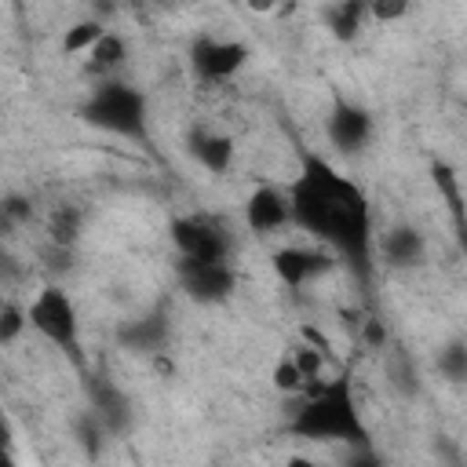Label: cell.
Returning <instances> with one entry per match:
<instances>
[{"mask_svg": "<svg viewBox=\"0 0 467 467\" xmlns=\"http://www.w3.org/2000/svg\"><path fill=\"white\" fill-rule=\"evenodd\" d=\"M288 201H292V226H299L317 244L336 252L354 270L361 288H368L376 270L368 193L317 150H299V171L288 182Z\"/></svg>", "mask_w": 467, "mask_h": 467, "instance_id": "obj_1", "label": "cell"}, {"mask_svg": "<svg viewBox=\"0 0 467 467\" xmlns=\"http://www.w3.org/2000/svg\"><path fill=\"white\" fill-rule=\"evenodd\" d=\"M288 434L325 445H368V423L361 416L354 383L347 372L314 379L288 416Z\"/></svg>", "mask_w": 467, "mask_h": 467, "instance_id": "obj_2", "label": "cell"}, {"mask_svg": "<svg viewBox=\"0 0 467 467\" xmlns=\"http://www.w3.org/2000/svg\"><path fill=\"white\" fill-rule=\"evenodd\" d=\"M77 113L88 128L102 135L128 139V142H150V102L135 84L120 77L95 80Z\"/></svg>", "mask_w": 467, "mask_h": 467, "instance_id": "obj_3", "label": "cell"}, {"mask_svg": "<svg viewBox=\"0 0 467 467\" xmlns=\"http://www.w3.org/2000/svg\"><path fill=\"white\" fill-rule=\"evenodd\" d=\"M29 328L47 339L58 354H66L77 368H84V354H80V314L73 296L62 285H40L29 299Z\"/></svg>", "mask_w": 467, "mask_h": 467, "instance_id": "obj_4", "label": "cell"}, {"mask_svg": "<svg viewBox=\"0 0 467 467\" xmlns=\"http://www.w3.org/2000/svg\"><path fill=\"white\" fill-rule=\"evenodd\" d=\"M252 58V47L244 40H234V36H197L190 44V69L197 80L204 84H223L230 77H237Z\"/></svg>", "mask_w": 467, "mask_h": 467, "instance_id": "obj_5", "label": "cell"}, {"mask_svg": "<svg viewBox=\"0 0 467 467\" xmlns=\"http://www.w3.org/2000/svg\"><path fill=\"white\" fill-rule=\"evenodd\" d=\"M175 277H179V288L193 303H204V306L226 303L237 288V274L230 259H179Z\"/></svg>", "mask_w": 467, "mask_h": 467, "instance_id": "obj_6", "label": "cell"}, {"mask_svg": "<svg viewBox=\"0 0 467 467\" xmlns=\"http://www.w3.org/2000/svg\"><path fill=\"white\" fill-rule=\"evenodd\" d=\"M179 259H230L226 230L208 215H179L168 226Z\"/></svg>", "mask_w": 467, "mask_h": 467, "instance_id": "obj_7", "label": "cell"}, {"mask_svg": "<svg viewBox=\"0 0 467 467\" xmlns=\"http://www.w3.org/2000/svg\"><path fill=\"white\" fill-rule=\"evenodd\" d=\"M325 135L339 153H361L372 139V113L350 99H336L325 117Z\"/></svg>", "mask_w": 467, "mask_h": 467, "instance_id": "obj_8", "label": "cell"}, {"mask_svg": "<svg viewBox=\"0 0 467 467\" xmlns=\"http://www.w3.org/2000/svg\"><path fill=\"white\" fill-rule=\"evenodd\" d=\"M292 223V201H288V190L274 186V182H259L248 197H244V226L259 237L274 234V230H285Z\"/></svg>", "mask_w": 467, "mask_h": 467, "instance_id": "obj_9", "label": "cell"}, {"mask_svg": "<svg viewBox=\"0 0 467 467\" xmlns=\"http://www.w3.org/2000/svg\"><path fill=\"white\" fill-rule=\"evenodd\" d=\"M270 266L285 288H303L317 281L321 274L332 270V255L325 248H306V244H285L270 255Z\"/></svg>", "mask_w": 467, "mask_h": 467, "instance_id": "obj_10", "label": "cell"}, {"mask_svg": "<svg viewBox=\"0 0 467 467\" xmlns=\"http://www.w3.org/2000/svg\"><path fill=\"white\" fill-rule=\"evenodd\" d=\"M84 390H88V405L102 420L106 434H124L131 423V401L124 398V390L102 376H91V372H84Z\"/></svg>", "mask_w": 467, "mask_h": 467, "instance_id": "obj_11", "label": "cell"}, {"mask_svg": "<svg viewBox=\"0 0 467 467\" xmlns=\"http://www.w3.org/2000/svg\"><path fill=\"white\" fill-rule=\"evenodd\" d=\"M168 332H171L168 310L157 306V310H146V314L131 317L128 325H120L117 328V343L135 350V354H153V350H161L168 343Z\"/></svg>", "mask_w": 467, "mask_h": 467, "instance_id": "obj_12", "label": "cell"}, {"mask_svg": "<svg viewBox=\"0 0 467 467\" xmlns=\"http://www.w3.org/2000/svg\"><path fill=\"white\" fill-rule=\"evenodd\" d=\"M186 153L212 175H226L230 164H234V139L226 131H215V128H193L186 135Z\"/></svg>", "mask_w": 467, "mask_h": 467, "instance_id": "obj_13", "label": "cell"}, {"mask_svg": "<svg viewBox=\"0 0 467 467\" xmlns=\"http://www.w3.org/2000/svg\"><path fill=\"white\" fill-rule=\"evenodd\" d=\"M431 182H434L438 197H441L445 208H449V219H452V230H456V237H460V244L467 248V201H463L460 171H456L449 161L434 157V161H431Z\"/></svg>", "mask_w": 467, "mask_h": 467, "instance_id": "obj_14", "label": "cell"}, {"mask_svg": "<svg viewBox=\"0 0 467 467\" xmlns=\"http://www.w3.org/2000/svg\"><path fill=\"white\" fill-rule=\"evenodd\" d=\"M379 255H383L387 266L405 270V266L423 263L427 241H423V234H420L416 226H405V223H401V226H390V230L379 237Z\"/></svg>", "mask_w": 467, "mask_h": 467, "instance_id": "obj_15", "label": "cell"}, {"mask_svg": "<svg viewBox=\"0 0 467 467\" xmlns=\"http://www.w3.org/2000/svg\"><path fill=\"white\" fill-rule=\"evenodd\" d=\"M128 58V40L113 29H106V36L84 55V73L95 77V80H106V77H117V69L124 66Z\"/></svg>", "mask_w": 467, "mask_h": 467, "instance_id": "obj_16", "label": "cell"}, {"mask_svg": "<svg viewBox=\"0 0 467 467\" xmlns=\"http://www.w3.org/2000/svg\"><path fill=\"white\" fill-rule=\"evenodd\" d=\"M368 18V4L365 0H332L325 7V29L339 40V44H350L358 33H361V22Z\"/></svg>", "mask_w": 467, "mask_h": 467, "instance_id": "obj_17", "label": "cell"}, {"mask_svg": "<svg viewBox=\"0 0 467 467\" xmlns=\"http://www.w3.org/2000/svg\"><path fill=\"white\" fill-rule=\"evenodd\" d=\"M102 36H106L102 18H80L62 33V55H88Z\"/></svg>", "mask_w": 467, "mask_h": 467, "instance_id": "obj_18", "label": "cell"}, {"mask_svg": "<svg viewBox=\"0 0 467 467\" xmlns=\"http://www.w3.org/2000/svg\"><path fill=\"white\" fill-rule=\"evenodd\" d=\"M434 368L449 383H467V339H449L434 354Z\"/></svg>", "mask_w": 467, "mask_h": 467, "instance_id": "obj_19", "label": "cell"}, {"mask_svg": "<svg viewBox=\"0 0 467 467\" xmlns=\"http://www.w3.org/2000/svg\"><path fill=\"white\" fill-rule=\"evenodd\" d=\"M80 223H84L80 208H69V204L55 208V212H51V223H47L51 244H55V248H73L77 237H80Z\"/></svg>", "mask_w": 467, "mask_h": 467, "instance_id": "obj_20", "label": "cell"}, {"mask_svg": "<svg viewBox=\"0 0 467 467\" xmlns=\"http://www.w3.org/2000/svg\"><path fill=\"white\" fill-rule=\"evenodd\" d=\"M270 383H274V390L277 394H303L306 387H310V379H306V372L296 365V358L292 354H285L277 365H274V372H270Z\"/></svg>", "mask_w": 467, "mask_h": 467, "instance_id": "obj_21", "label": "cell"}, {"mask_svg": "<svg viewBox=\"0 0 467 467\" xmlns=\"http://www.w3.org/2000/svg\"><path fill=\"white\" fill-rule=\"evenodd\" d=\"M26 328H29V310L7 299V303L0 306V347H11Z\"/></svg>", "mask_w": 467, "mask_h": 467, "instance_id": "obj_22", "label": "cell"}, {"mask_svg": "<svg viewBox=\"0 0 467 467\" xmlns=\"http://www.w3.org/2000/svg\"><path fill=\"white\" fill-rule=\"evenodd\" d=\"M409 7H412V0H372L368 4V18H376V22H398V18L409 15Z\"/></svg>", "mask_w": 467, "mask_h": 467, "instance_id": "obj_23", "label": "cell"}, {"mask_svg": "<svg viewBox=\"0 0 467 467\" xmlns=\"http://www.w3.org/2000/svg\"><path fill=\"white\" fill-rule=\"evenodd\" d=\"M26 215H29V201H22V197H7V201H4V219H7V223L26 219Z\"/></svg>", "mask_w": 467, "mask_h": 467, "instance_id": "obj_24", "label": "cell"}, {"mask_svg": "<svg viewBox=\"0 0 467 467\" xmlns=\"http://www.w3.org/2000/svg\"><path fill=\"white\" fill-rule=\"evenodd\" d=\"M365 339H368L372 347H383V343H387V328H383L376 317H368V321H365Z\"/></svg>", "mask_w": 467, "mask_h": 467, "instance_id": "obj_25", "label": "cell"}, {"mask_svg": "<svg viewBox=\"0 0 467 467\" xmlns=\"http://www.w3.org/2000/svg\"><path fill=\"white\" fill-rule=\"evenodd\" d=\"M281 4H285V0H244V7H248L252 15H274Z\"/></svg>", "mask_w": 467, "mask_h": 467, "instance_id": "obj_26", "label": "cell"}, {"mask_svg": "<svg viewBox=\"0 0 467 467\" xmlns=\"http://www.w3.org/2000/svg\"><path fill=\"white\" fill-rule=\"evenodd\" d=\"M463 117H467V99H463Z\"/></svg>", "mask_w": 467, "mask_h": 467, "instance_id": "obj_27", "label": "cell"}]
</instances>
